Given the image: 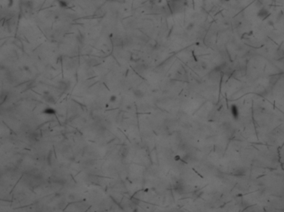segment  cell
Returning a JSON list of instances; mask_svg holds the SVG:
<instances>
[{"mask_svg":"<svg viewBox=\"0 0 284 212\" xmlns=\"http://www.w3.org/2000/svg\"><path fill=\"white\" fill-rule=\"evenodd\" d=\"M133 94H134L135 96L138 99H141L144 97V92L142 91L141 90H138V89L135 90L133 91Z\"/></svg>","mask_w":284,"mask_h":212,"instance_id":"cell-2","label":"cell"},{"mask_svg":"<svg viewBox=\"0 0 284 212\" xmlns=\"http://www.w3.org/2000/svg\"><path fill=\"white\" fill-rule=\"evenodd\" d=\"M231 112H232V114H233V117H234L235 119H237L238 116V109L237 108L236 105H232Z\"/></svg>","mask_w":284,"mask_h":212,"instance_id":"cell-3","label":"cell"},{"mask_svg":"<svg viewBox=\"0 0 284 212\" xmlns=\"http://www.w3.org/2000/svg\"><path fill=\"white\" fill-rule=\"evenodd\" d=\"M193 27H194V22H190L189 24H188V26H187L186 29L189 30V31H190L191 29H193Z\"/></svg>","mask_w":284,"mask_h":212,"instance_id":"cell-5","label":"cell"},{"mask_svg":"<svg viewBox=\"0 0 284 212\" xmlns=\"http://www.w3.org/2000/svg\"><path fill=\"white\" fill-rule=\"evenodd\" d=\"M140 59H141V56H140L138 53H131V56H130V60H131V61H138Z\"/></svg>","mask_w":284,"mask_h":212,"instance_id":"cell-4","label":"cell"},{"mask_svg":"<svg viewBox=\"0 0 284 212\" xmlns=\"http://www.w3.org/2000/svg\"><path fill=\"white\" fill-rule=\"evenodd\" d=\"M116 96L115 95H111V98H110V101L111 102H115V100H116Z\"/></svg>","mask_w":284,"mask_h":212,"instance_id":"cell-6","label":"cell"},{"mask_svg":"<svg viewBox=\"0 0 284 212\" xmlns=\"http://www.w3.org/2000/svg\"><path fill=\"white\" fill-rule=\"evenodd\" d=\"M269 14H270L269 13V11L267 8H265V7H262L260 10L258 11V13H257V16H258L261 19L267 18L269 16Z\"/></svg>","mask_w":284,"mask_h":212,"instance_id":"cell-1","label":"cell"}]
</instances>
